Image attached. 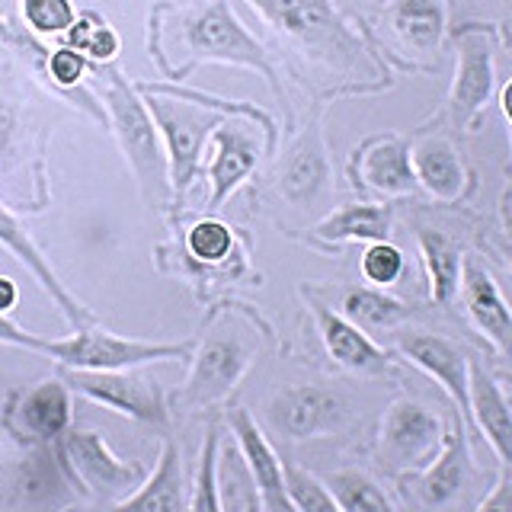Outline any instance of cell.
Segmentation results:
<instances>
[{
	"mask_svg": "<svg viewBox=\"0 0 512 512\" xmlns=\"http://www.w3.org/2000/svg\"><path fill=\"white\" fill-rule=\"evenodd\" d=\"M231 247H234V237L221 221L205 218L189 231V250H192V256H199L202 263L224 260V256L231 253Z\"/></svg>",
	"mask_w": 512,
	"mask_h": 512,
	"instance_id": "33",
	"label": "cell"
},
{
	"mask_svg": "<svg viewBox=\"0 0 512 512\" xmlns=\"http://www.w3.org/2000/svg\"><path fill=\"white\" fill-rule=\"evenodd\" d=\"M468 439H464L461 423L442 439L439 455L432 458L420 480H416V493L426 506H445L452 503L464 487V477H468Z\"/></svg>",
	"mask_w": 512,
	"mask_h": 512,
	"instance_id": "17",
	"label": "cell"
},
{
	"mask_svg": "<svg viewBox=\"0 0 512 512\" xmlns=\"http://www.w3.org/2000/svg\"><path fill=\"white\" fill-rule=\"evenodd\" d=\"M477 512H512V464H506L496 487L484 496V503L477 506Z\"/></svg>",
	"mask_w": 512,
	"mask_h": 512,
	"instance_id": "38",
	"label": "cell"
},
{
	"mask_svg": "<svg viewBox=\"0 0 512 512\" xmlns=\"http://www.w3.org/2000/svg\"><path fill=\"white\" fill-rule=\"evenodd\" d=\"M247 365H250V349H244V343L234 340V336H212L199 349L183 400L192 407H205L228 397L234 391V384L244 378Z\"/></svg>",
	"mask_w": 512,
	"mask_h": 512,
	"instance_id": "9",
	"label": "cell"
},
{
	"mask_svg": "<svg viewBox=\"0 0 512 512\" xmlns=\"http://www.w3.org/2000/svg\"><path fill=\"white\" fill-rule=\"evenodd\" d=\"M112 512H186V480H183L180 448L167 442L154 471L141 480L138 490L119 500Z\"/></svg>",
	"mask_w": 512,
	"mask_h": 512,
	"instance_id": "15",
	"label": "cell"
},
{
	"mask_svg": "<svg viewBox=\"0 0 512 512\" xmlns=\"http://www.w3.org/2000/svg\"><path fill=\"white\" fill-rule=\"evenodd\" d=\"M327 490L343 512H394L391 500L372 477L362 471H336L327 477Z\"/></svg>",
	"mask_w": 512,
	"mask_h": 512,
	"instance_id": "29",
	"label": "cell"
},
{
	"mask_svg": "<svg viewBox=\"0 0 512 512\" xmlns=\"http://www.w3.org/2000/svg\"><path fill=\"white\" fill-rule=\"evenodd\" d=\"M23 16L26 23L52 36V32H64L74 26V7L71 0H23Z\"/></svg>",
	"mask_w": 512,
	"mask_h": 512,
	"instance_id": "35",
	"label": "cell"
},
{
	"mask_svg": "<svg viewBox=\"0 0 512 512\" xmlns=\"http://www.w3.org/2000/svg\"><path fill=\"white\" fill-rule=\"evenodd\" d=\"M397 346L413 365H420L429 378H436L442 384L445 394L455 400V407L461 413H471V394H468L471 359L452 340L416 330V333H400Z\"/></svg>",
	"mask_w": 512,
	"mask_h": 512,
	"instance_id": "10",
	"label": "cell"
},
{
	"mask_svg": "<svg viewBox=\"0 0 512 512\" xmlns=\"http://www.w3.org/2000/svg\"><path fill=\"white\" fill-rule=\"evenodd\" d=\"M148 112L154 116L160 135L167 138L173 189L183 192L192 183V176H196L205 141L215 135L218 116H212V112H205L199 106L170 100V96H148Z\"/></svg>",
	"mask_w": 512,
	"mask_h": 512,
	"instance_id": "4",
	"label": "cell"
},
{
	"mask_svg": "<svg viewBox=\"0 0 512 512\" xmlns=\"http://www.w3.org/2000/svg\"><path fill=\"white\" fill-rule=\"evenodd\" d=\"M20 423L42 442L61 439L71 426V391L64 381H42L20 404Z\"/></svg>",
	"mask_w": 512,
	"mask_h": 512,
	"instance_id": "22",
	"label": "cell"
},
{
	"mask_svg": "<svg viewBox=\"0 0 512 512\" xmlns=\"http://www.w3.org/2000/svg\"><path fill=\"white\" fill-rule=\"evenodd\" d=\"M442 420L416 400H397L384 413L381 445L400 468H426L442 448Z\"/></svg>",
	"mask_w": 512,
	"mask_h": 512,
	"instance_id": "7",
	"label": "cell"
},
{
	"mask_svg": "<svg viewBox=\"0 0 512 512\" xmlns=\"http://www.w3.org/2000/svg\"><path fill=\"white\" fill-rule=\"evenodd\" d=\"M410 314L404 301L378 292V288H352L343 298V317L356 327L378 330V327H397Z\"/></svg>",
	"mask_w": 512,
	"mask_h": 512,
	"instance_id": "28",
	"label": "cell"
},
{
	"mask_svg": "<svg viewBox=\"0 0 512 512\" xmlns=\"http://www.w3.org/2000/svg\"><path fill=\"white\" fill-rule=\"evenodd\" d=\"M0 247H7V250L16 256V260H20V263L32 272V276L39 279V285L45 288L48 295H52V301L64 311V317L71 320L74 330H87L90 314H87L84 308H80V304L68 295V288H64V285L58 282L55 269L48 266V260L42 256V250L36 247V240H32L23 224L7 212V205H0Z\"/></svg>",
	"mask_w": 512,
	"mask_h": 512,
	"instance_id": "14",
	"label": "cell"
},
{
	"mask_svg": "<svg viewBox=\"0 0 512 512\" xmlns=\"http://www.w3.org/2000/svg\"><path fill=\"white\" fill-rule=\"evenodd\" d=\"M493 93V45L487 32L471 29L458 39V77L452 87L455 119L471 125L480 109L490 103Z\"/></svg>",
	"mask_w": 512,
	"mask_h": 512,
	"instance_id": "12",
	"label": "cell"
},
{
	"mask_svg": "<svg viewBox=\"0 0 512 512\" xmlns=\"http://www.w3.org/2000/svg\"><path fill=\"white\" fill-rule=\"evenodd\" d=\"M506 260H509V266H512V244H506Z\"/></svg>",
	"mask_w": 512,
	"mask_h": 512,
	"instance_id": "44",
	"label": "cell"
},
{
	"mask_svg": "<svg viewBox=\"0 0 512 512\" xmlns=\"http://www.w3.org/2000/svg\"><path fill=\"white\" fill-rule=\"evenodd\" d=\"M500 103H503V112H506V119L512 122V80L503 87V96H500Z\"/></svg>",
	"mask_w": 512,
	"mask_h": 512,
	"instance_id": "42",
	"label": "cell"
},
{
	"mask_svg": "<svg viewBox=\"0 0 512 512\" xmlns=\"http://www.w3.org/2000/svg\"><path fill=\"white\" fill-rule=\"evenodd\" d=\"M0 20H4V4H0Z\"/></svg>",
	"mask_w": 512,
	"mask_h": 512,
	"instance_id": "45",
	"label": "cell"
},
{
	"mask_svg": "<svg viewBox=\"0 0 512 512\" xmlns=\"http://www.w3.org/2000/svg\"><path fill=\"white\" fill-rule=\"evenodd\" d=\"M64 384L135 423L144 426L167 423L164 394L157 391V384L151 378L135 375L132 368L128 372H80V368H68Z\"/></svg>",
	"mask_w": 512,
	"mask_h": 512,
	"instance_id": "5",
	"label": "cell"
},
{
	"mask_svg": "<svg viewBox=\"0 0 512 512\" xmlns=\"http://www.w3.org/2000/svg\"><path fill=\"white\" fill-rule=\"evenodd\" d=\"M228 423L237 436V445L240 452H244V461H247V471L256 484V493H260V500L269 512H295L292 506V496H288V487H285V464L279 461V455L272 452V445L266 442L263 429L256 426V420L247 413V410H231L228 413Z\"/></svg>",
	"mask_w": 512,
	"mask_h": 512,
	"instance_id": "11",
	"label": "cell"
},
{
	"mask_svg": "<svg viewBox=\"0 0 512 512\" xmlns=\"http://www.w3.org/2000/svg\"><path fill=\"white\" fill-rule=\"evenodd\" d=\"M263 7L285 32H292L308 45H330L336 39H346L327 0H263Z\"/></svg>",
	"mask_w": 512,
	"mask_h": 512,
	"instance_id": "21",
	"label": "cell"
},
{
	"mask_svg": "<svg viewBox=\"0 0 512 512\" xmlns=\"http://www.w3.org/2000/svg\"><path fill=\"white\" fill-rule=\"evenodd\" d=\"M400 272H404V253H400L397 247H391L388 240H378V244H372L365 250L362 256V276L384 288V285H394L400 279Z\"/></svg>",
	"mask_w": 512,
	"mask_h": 512,
	"instance_id": "34",
	"label": "cell"
},
{
	"mask_svg": "<svg viewBox=\"0 0 512 512\" xmlns=\"http://www.w3.org/2000/svg\"><path fill=\"white\" fill-rule=\"evenodd\" d=\"M269 420L288 439H314L333 432L346 420V404L324 388L298 384V388H285L272 397Z\"/></svg>",
	"mask_w": 512,
	"mask_h": 512,
	"instance_id": "8",
	"label": "cell"
},
{
	"mask_svg": "<svg viewBox=\"0 0 512 512\" xmlns=\"http://www.w3.org/2000/svg\"><path fill=\"white\" fill-rule=\"evenodd\" d=\"M52 359L80 372H128V368L148 362H173L189 359V343H148V340H125V336L106 330H77L68 340H55L45 349Z\"/></svg>",
	"mask_w": 512,
	"mask_h": 512,
	"instance_id": "2",
	"label": "cell"
},
{
	"mask_svg": "<svg viewBox=\"0 0 512 512\" xmlns=\"http://www.w3.org/2000/svg\"><path fill=\"white\" fill-rule=\"evenodd\" d=\"M461 295L477 330L484 333L493 346L509 352L512 349V308L506 304L500 285L493 282L490 272L474 260L461 263Z\"/></svg>",
	"mask_w": 512,
	"mask_h": 512,
	"instance_id": "13",
	"label": "cell"
},
{
	"mask_svg": "<svg viewBox=\"0 0 512 512\" xmlns=\"http://www.w3.org/2000/svg\"><path fill=\"white\" fill-rule=\"evenodd\" d=\"M391 231V212L381 205H349L340 208L336 215H330L317 228V234L324 240H384Z\"/></svg>",
	"mask_w": 512,
	"mask_h": 512,
	"instance_id": "27",
	"label": "cell"
},
{
	"mask_svg": "<svg viewBox=\"0 0 512 512\" xmlns=\"http://www.w3.org/2000/svg\"><path fill=\"white\" fill-rule=\"evenodd\" d=\"M215 160H212V208H218L231 192L247 180L256 164V141L240 125L215 128Z\"/></svg>",
	"mask_w": 512,
	"mask_h": 512,
	"instance_id": "19",
	"label": "cell"
},
{
	"mask_svg": "<svg viewBox=\"0 0 512 512\" xmlns=\"http://www.w3.org/2000/svg\"><path fill=\"white\" fill-rule=\"evenodd\" d=\"M84 55L74 52V48H58V52H52V58H48V74L55 77V84L61 87H74L80 77H84Z\"/></svg>",
	"mask_w": 512,
	"mask_h": 512,
	"instance_id": "37",
	"label": "cell"
},
{
	"mask_svg": "<svg viewBox=\"0 0 512 512\" xmlns=\"http://www.w3.org/2000/svg\"><path fill=\"white\" fill-rule=\"evenodd\" d=\"M68 32H71V48H74V52H87L96 61H109L112 55L119 52L116 32H112L109 26H103V23H96L93 16L74 20V26Z\"/></svg>",
	"mask_w": 512,
	"mask_h": 512,
	"instance_id": "32",
	"label": "cell"
},
{
	"mask_svg": "<svg viewBox=\"0 0 512 512\" xmlns=\"http://www.w3.org/2000/svg\"><path fill=\"white\" fill-rule=\"evenodd\" d=\"M13 135H16V109L0 100V164H4L13 148Z\"/></svg>",
	"mask_w": 512,
	"mask_h": 512,
	"instance_id": "40",
	"label": "cell"
},
{
	"mask_svg": "<svg viewBox=\"0 0 512 512\" xmlns=\"http://www.w3.org/2000/svg\"><path fill=\"white\" fill-rule=\"evenodd\" d=\"M186 48L196 61H231L244 68L263 71L272 80V64L263 55V45L234 20L231 7L224 0L202 7L199 13L186 16Z\"/></svg>",
	"mask_w": 512,
	"mask_h": 512,
	"instance_id": "3",
	"label": "cell"
},
{
	"mask_svg": "<svg viewBox=\"0 0 512 512\" xmlns=\"http://www.w3.org/2000/svg\"><path fill=\"white\" fill-rule=\"evenodd\" d=\"M317 320H320V336H324V346L330 356L352 368V372H381L384 365H388V356H384V349L368 336L362 327H356L352 320H346L343 314L336 311H327L317 304Z\"/></svg>",
	"mask_w": 512,
	"mask_h": 512,
	"instance_id": "18",
	"label": "cell"
},
{
	"mask_svg": "<svg viewBox=\"0 0 512 512\" xmlns=\"http://www.w3.org/2000/svg\"><path fill=\"white\" fill-rule=\"evenodd\" d=\"M285 487L295 512H343L327 484H320L314 474L295 468V464H285Z\"/></svg>",
	"mask_w": 512,
	"mask_h": 512,
	"instance_id": "31",
	"label": "cell"
},
{
	"mask_svg": "<svg viewBox=\"0 0 512 512\" xmlns=\"http://www.w3.org/2000/svg\"><path fill=\"white\" fill-rule=\"evenodd\" d=\"M410 167L416 183L426 186L432 196L442 202H455L464 189V170L455 148L445 138L429 135L423 141H416V148L410 154Z\"/></svg>",
	"mask_w": 512,
	"mask_h": 512,
	"instance_id": "20",
	"label": "cell"
},
{
	"mask_svg": "<svg viewBox=\"0 0 512 512\" xmlns=\"http://www.w3.org/2000/svg\"><path fill=\"white\" fill-rule=\"evenodd\" d=\"M391 23L400 32V39L413 45L416 52H432L442 39L445 13L439 0H397Z\"/></svg>",
	"mask_w": 512,
	"mask_h": 512,
	"instance_id": "25",
	"label": "cell"
},
{
	"mask_svg": "<svg viewBox=\"0 0 512 512\" xmlns=\"http://www.w3.org/2000/svg\"><path fill=\"white\" fill-rule=\"evenodd\" d=\"M61 452L74 468V474L93 487L100 496H128L141 487V480L148 477L141 464H128L112 455L103 432L96 429H74L61 436Z\"/></svg>",
	"mask_w": 512,
	"mask_h": 512,
	"instance_id": "6",
	"label": "cell"
},
{
	"mask_svg": "<svg viewBox=\"0 0 512 512\" xmlns=\"http://www.w3.org/2000/svg\"><path fill=\"white\" fill-rule=\"evenodd\" d=\"M324 180H327V160L314 144V138H308L298 144L292 157H288L279 189H282V196L292 199L295 205H308L311 199H317V192L324 189Z\"/></svg>",
	"mask_w": 512,
	"mask_h": 512,
	"instance_id": "26",
	"label": "cell"
},
{
	"mask_svg": "<svg viewBox=\"0 0 512 512\" xmlns=\"http://www.w3.org/2000/svg\"><path fill=\"white\" fill-rule=\"evenodd\" d=\"M16 301H20V288H16L13 279L0 276V314H10L16 308Z\"/></svg>",
	"mask_w": 512,
	"mask_h": 512,
	"instance_id": "41",
	"label": "cell"
},
{
	"mask_svg": "<svg viewBox=\"0 0 512 512\" xmlns=\"http://www.w3.org/2000/svg\"><path fill=\"white\" fill-rule=\"evenodd\" d=\"M468 394H471V416L477 429L484 432V439L490 448L500 455L503 464H512V407L506 394L500 391L484 368L471 362V381H468Z\"/></svg>",
	"mask_w": 512,
	"mask_h": 512,
	"instance_id": "16",
	"label": "cell"
},
{
	"mask_svg": "<svg viewBox=\"0 0 512 512\" xmlns=\"http://www.w3.org/2000/svg\"><path fill=\"white\" fill-rule=\"evenodd\" d=\"M362 180L372 189L384 192V196H407V192L420 186L413 176L404 141L397 138H378L375 144H368L362 157Z\"/></svg>",
	"mask_w": 512,
	"mask_h": 512,
	"instance_id": "23",
	"label": "cell"
},
{
	"mask_svg": "<svg viewBox=\"0 0 512 512\" xmlns=\"http://www.w3.org/2000/svg\"><path fill=\"white\" fill-rule=\"evenodd\" d=\"M420 253L429 272V295L436 304H452L461 288V250L439 231H420Z\"/></svg>",
	"mask_w": 512,
	"mask_h": 512,
	"instance_id": "24",
	"label": "cell"
},
{
	"mask_svg": "<svg viewBox=\"0 0 512 512\" xmlns=\"http://www.w3.org/2000/svg\"><path fill=\"white\" fill-rule=\"evenodd\" d=\"M244 512H260V500H256V496H250L247 506H244Z\"/></svg>",
	"mask_w": 512,
	"mask_h": 512,
	"instance_id": "43",
	"label": "cell"
},
{
	"mask_svg": "<svg viewBox=\"0 0 512 512\" xmlns=\"http://www.w3.org/2000/svg\"><path fill=\"white\" fill-rule=\"evenodd\" d=\"M103 96L112 112L116 138L138 176L144 199L160 202L167 189V160H164V151H160L157 125L151 119L148 106L138 100L135 90L125 84L119 71H103Z\"/></svg>",
	"mask_w": 512,
	"mask_h": 512,
	"instance_id": "1",
	"label": "cell"
},
{
	"mask_svg": "<svg viewBox=\"0 0 512 512\" xmlns=\"http://www.w3.org/2000/svg\"><path fill=\"white\" fill-rule=\"evenodd\" d=\"M23 490L29 496H45V493H52L55 484H58V471H55V464L48 455H36V458H29V464L23 468Z\"/></svg>",
	"mask_w": 512,
	"mask_h": 512,
	"instance_id": "36",
	"label": "cell"
},
{
	"mask_svg": "<svg viewBox=\"0 0 512 512\" xmlns=\"http://www.w3.org/2000/svg\"><path fill=\"white\" fill-rule=\"evenodd\" d=\"M218 458H221V426H208L205 445L196 468V484H192L189 509L186 512H224L221 493H218Z\"/></svg>",
	"mask_w": 512,
	"mask_h": 512,
	"instance_id": "30",
	"label": "cell"
},
{
	"mask_svg": "<svg viewBox=\"0 0 512 512\" xmlns=\"http://www.w3.org/2000/svg\"><path fill=\"white\" fill-rule=\"evenodd\" d=\"M0 343L26 346V349H36V352H42V349H45V340H39V336L26 333L23 327H16L13 320H7V314H0Z\"/></svg>",
	"mask_w": 512,
	"mask_h": 512,
	"instance_id": "39",
	"label": "cell"
}]
</instances>
